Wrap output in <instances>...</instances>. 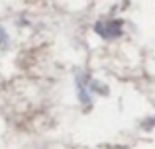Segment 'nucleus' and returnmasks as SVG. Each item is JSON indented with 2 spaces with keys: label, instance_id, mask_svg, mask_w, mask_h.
Listing matches in <instances>:
<instances>
[{
  "label": "nucleus",
  "instance_id": "3",
  "mask_svg": "<svg viewBox=\"0 0 155 149\" xmlns=\"http://www.w3.org/2000/svg\"><path fill=\"white\" fill-rule=\"evenodd\" d=\"M6 47H8V34H6V30L0 26V53H2Z\"/></svg>",
  "mask_w": 155,
  "mask_h": 149
},
{
  "label": "nucleus",
  "instance_id": "1",
  "mask_svg": "<svg viewBox=\"0 0 155 149\" xmlns=\"http://www.w3.org/2000/svg\"><path fill=\"white\" fill-rule=\"evenodd\" d=\"M94 92H100V94H106V88L102 84H98L91 75L87 73H81L77 76V94H79L81 102L83 104H91L92 100V94Z\"/></svg>",
  "mask_w": 155,
  "mask_h": 149
},
{
  "label": "nucleus",
  "instance_id": "2",
  "mask_svg": "<svg viewBox=\"0 0 155 149\" xmlns=\"http://www.w3.org/2000/svg\"><path fill=\"white\" fill-rule=\"evenodd\" d=\"M94 31L102 35L104 39H114L122 35V22L120 20H112V22H98L94 26Z\"/></svg>",
  "mask_w": 155,
  "mask_h": 149
}]
</instances>
